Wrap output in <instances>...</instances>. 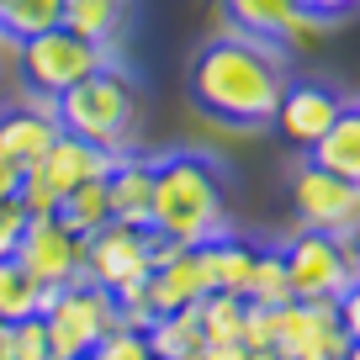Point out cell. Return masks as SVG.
<instances>
[{"label":"cell","mask_w":360,"mask_h":360,"mask_svg":"<svg viewBox=\"0 0 360 360\" xmlns=\"http://www.w3.org/2000/svg\"><path fill=\"white\" fill-rule=\"evenodd\" d=\"M53 360H90V355H53Z\"/></svg>","instance_id":"38"},{"label":"cell","mask_w":360,"mask_h":360,"mask_svg":"<svg viewBox=\"0 0 360 360\" xmlns=\"http://www.w3.org/2000/svg\"><path fill=\"white\" fill-rule=\"evenodd\" d=\"M16 259H22L43 286H69V281H79V233L64 228L58 212L27 217L22 238H16Z\"/></svg>","instance_id":"10"},{"label":"cell","mask_w":360,"mask_h":360,"mask_svg":"<svg viewBox=\"0 0 360 360\" xmlns=\"http://www.w3.org/2000/svg\"><path fill=\"white\" fill-rule=\"evenodd\" d=\"M349 334L339 328V313L328 297H292L276 307V349L286 360H339Z\"/></svg>","instance_id":"7"},{"label":"cell","mask_w":360,"mask_h":360,"mask_svg":"<svg viewBox=\"0 0 360 360\" xmlns=\"http://www.w3.org/2000/svg\"><path fill=\"white\" fill-rule=\"evenodd\" d=\"M286 276H292V297H328L334 302L349 281H360V265L345 255L334 233H318V228H297L281 244Z\"/></svg>","instance_id":"6"},{"label":"cell","mask_w":360,"mask_h":360,"mask_svg":"<svg viewBox=\"0 0 360 360\" xmlns=\"http://www.w3.org/2000/svg\"><path fill=\"white\" fill-rule=\"evenodd\" d=\"M292 6H297V16H307V22H318V27L345 22V16L360 11V0H292Z\"/></svg>","instance_id":"29"},{"label":"cell","mask_w":360,"mask_h":360,"mask_svg":"<svg viewBox=\"0 0 360 360\" xmlns=\"http://www.w3.org/2000/svg\"><path fill=\"white\" fill-rule=\"evenodd\" d=\"M191 255H196V270H202L207 292H238L244 297V281H249V270H255V244H244V238H233L223 228L207 244H196Z\"/></svg>","instance_id":"14"},{"label":"cell","mask_w":360,"mask_h":360,"mask_svg":"<svg viewBox=\"0 0 360 360\" xmlns=\"http://www.w3.org/2000/svg\"><path fill=\"white\" fill-rule=\"evenodd\" d=\"M249 360H286V355H281V349H255Z\"/></svg>","instance_id":"36"},{"label":"cell","mask_w":360,"mask_h":360,"mask_svg":"<svg viewBox=\"0 0 360 360\" xmlns=\"http://www.w3.org/2000/svg\"><path fill=\"white\" fill-rule=\"evenodd\" d=\"M43 323H48V349L53 355H90L96 339L117 328V302L96 281H69L43 307Z\"/></svg>","instance_id":"5"},{"label":"cell","mask_w":360,"mask_h":360,"mask_svg":"<svg viewBox=\"0 0 360 360\" xmlns=\"http://www.w3.org/2000/svg\"><path fill=\"white\" fill-rule=\"evenodd\" d=\"M154 360H186L196 345H202V323H196V302L191 307H175V313H159L154 323L143 328Z\"/></svg>","instance_id":"21"},{"label":"cell","mask_w":360,"mask_h":360,"mask_svg":"<svg viewBox=\"0 0 360 360\" xmlns=\"http://www.w3.org/2000/svg\"><path fill=\"white\" fill-rule=\"evenodd\" d=\"M339 244H345V255H349V259L360 265V223L349 228V233H339Z\"/></svg>","instance_id":"35"},{"label":"cell","mask_w":360,"mask_h":360,"mask_svg":"<svg viewBox=\"0 0 360 360\" xmlns=\"http://www.w3.org/2000/svg\"><path fill=\"white\" fill-rule=\"evenodd\" d=\"M112 302H117V323H122V328H148V323H154V302H148V276L117 281V286H112Z\"/></svg>","instance_id":"26"},{"label":"cell","mask_w":360,"mask_h":360,"mask_svg":"<svg viewBox=\"0 0 360 360\" xmlns=\"http://www.w3.org/2000/svg\"><path fill=\"white\" fill-rule=\"evenodd\" d=\"M292 212L297 228H318V233H349L360 223V186L345 175H328L307 159L292 180Z\"/></svg>","instance_id":"8"},{"label":"cell","mask_w":360,"mask_h":360,"mask_svg":"<svg viewBox=\"0 0 360 360\" xmlns=\"http://www.w3.org/2000/svg\"><path fill=\"white\" fill-rule=\"evenodd\" d=\"M16 186H22V165H11L0 154V196H16Z\"/></svg>","instance_id":"33"},{"label":"cell","mask_w":360,"mask_h":360,"mask_svg":"<svg viewBox=\"0 0 360 360\" xmlns=\"http://www.w3.org/2000/svg\"><path fill=\"white\" fill-rule=\"evenodd\" d=\"M106 207H112V223H133L148 228L154 217V159H138V154H112V169H106Z\"/></svg>","instance_id":"13"},{"label":"cell","mask_w":360,"mask_h":360,"mask_svg":"<svg viewBox=\"0 0 360 360\" xmlns=\"http://www.w3.org/2000/svg\"><path fill=\"white\" fill-rule=\"evenodd\" d=\"M281 90H286V53L270 37L228 32V37H212L191 58V101L228 127L270 122Z\"/></svg>","instance_id":"1"},{"label":"cell","mask_w":360,"mask_h":360,"mask_svg":"<svg viewBox=\"0 0 360 360\" xmlns=\"http://www.w3.org/2000/svg\"><path fill=\"white\" fill-rule=\"evenodd\" d=\"M207 286H202V270H196V255L180 249L175 259H159L148 270V302H154V318L159 313H175V307H191L202 302Z\"/></svg>","instance_id":"15"},{"label":"cell","mask_w":360,"mask_h":360,"mask_svg":"<svg viewBox=\"0 0 360 360\" xmlns=\"http://www.w3.org/2000/svg\"><path fill=\"white\" fill-rule=\"evenodd\" d=\"M207 360H249V345L244 339H223V345H202Z\"/></svg>","instance_id":"32"},{"label":"cell","mask_w":360,"mask_h":360,"mask_svg":"<svg viewBox=\"0 0 360 360\" xmlns=\"http://www.w3.org/2000/svg\"><path fill=\"white\" fill-rule=\"evenodd\" d=\"M244 302H259V307L292 302V276H286L281 249H255V270H249V281H244Z\"/></svg>","instance_id":"23"},{"label":"cell","mask_w":360,"mask_h":360,"mask_svg":"<svg viewBox=\"0 0 360 360\" xmlns=\"http://www.w3.org/2000/svg\"><path fill=\"white\" fill-rule=\"evenodd\" d=\"M122 22H127V0H64V11H58V27L101 48H112Z\"/></svg>","instance_id":"20"},{"label":"cell","mask_w":360,"mask_h":360,"mask_svg":"<svg viewBox=\"0 0 360 360\" xmlns=\"http://www.w3.org/2000/svg\"><path fill=\"white\" fill-rule=\"evenodd\" d=\"M339 96L328 85H313V79H286V90H281V101H276V112H270V122H276V133L286 138V143H297V148H313L318 138H323V127L339 117Z\"/></svg>","instance_id":"11"},{"label":"cell","mask_w":360,"mask_h":360,"mask_svg":"<svg viewBox=\"0 0 360 360\" xmlns=\"http://www.w3.org/2000/svg\"><path fill=\"white\" fill-rule=\"evenodd\" d=\"M58 217H64V228H75L79 238L96 233V228L112 223V207H106V180L90 175L79 180V186H69L64 196H58Z\"/></svg>","instance_id":"22"},{"label":"cell","mask_w":360,"mask_h":360,"mask_svg":"<svg viewBox=\"0 0 360 360\" xmlns=\"http://www.w3.org/2000/svg\"><path fill=\"white\" fill-rule=\"evenodd\" d=\"M133 276H148V228L106 223L79 238V281L112 292L117 281H133Z\"/></svg>","instance_id":"9"},{"label":"cell","mask_w":360,"mask_h":360,"mask_svg":"<svg viewBox=\"0 0 360 360\" xmlns=\"http://www.w3.org/2000/svg\"><path fill=\"white\" fill-rule=\"evenodd\" d=\"M64 0H0V27L11 37H32L43 27H58Z\"/></svg>","instance_id":"25"},{"label":"cell","mask_w":360,"mask_h":360,"mask_svg":"<svg viewBox=\"0 0 360 360\" xmlns=\"http://www.w3.org/2000/svg\"><path fill=\"white\" fill-rule=\"evenodd\" d=\"M334 313H339V328L349 339H360V281H349L345 292L334 297Z\"/></svg>","instance_id":"31"},{"label":"cell","mask_w":360,"mask_h":360,"mask_svg":"<svg viewBox=\"0 0 360 360\" xmlns=\"http://www.w3.org/2000/svg\"><path fill=\"white\" fill-rule=\"evenodd\" d=\"M0 345H6V323H0Z\"/></svg>","instance_id":"40"},{"label":"cell","mask_w":360,"mask_h":360,"mask_svg":"<svg viewBox=\"0 0 360 360\" xmlns=\"http://www.w3.org/2000/svg\"><path fill=\"white\" fill-rule=\"evenodd\" d=\"M0 360H16V355H11V349H6V345H0Z\"/></svg>","instance_id":"39"},{"label":"cell","mask_w":360,"mask_h":360,"mask_svg":"<svg viewBox=\"0 0 360 360\" xmlns=\"http://www.w3.org/2000/svg\"><path fill=\"white\" fill-rule=\"evenodd\" d=\"M244 297L238 292H207L196 302V323H202V345H223V339L244 334Z\"/></svg>","instance_id":"24"},{"label":"cell","mask_w":360,"mask_h":360,"mask_svg":"<svg viewBox=\"0 0 360 360\" xmlns=\"http://www.w3.org/2000/svg\"><path fill=\"white\" fill-rule=\"evenodd\" d=\"M58 286H43L32 270L16 255H0V323H16V318H32L53 302Z\"/></svg>","instance_id":"19"},{"label":"cell","mask_w":360,"mask_h":360,"mask_svg":"<svg viewBox=\"0 0 360 360\" xmlns=\"http://www.w3.org/2000/svg\"><path fill=\"white\" fill-rule=\"evenodd\" d=\"M16 43H22V37H11L6 27H0V69H11V64H16Z\"/></svg>","instance_id":"34"},{"label":"cell","mask_w":360,"mask_h":360,"mask_svg":"<svg viewBox=\"0 0 360 360\" xmlns=\"http://www.w3.org/2000/svg\"><path fill=\"white\" fill-rule=\"evenodd\" d=\"M58 138V122L53 117H43L37 106H16V112L0 117V154L11 159V165H32V159H43V148Z\"/></svg>","instance_id":"17"},{"label":"cell","mask_w":360,"mask_h":360,"mask_svg":"<svg viewBox=\"0 0 360 360\" xmlns=\"http://www.w3.org/2000/svg\"><path fill=\"white\" fill-rule=\"evenodd\" d=\"M6 349H11L16 360H53V349H48V323H43V313L6 323Z\"/></svg>","instance_id":"27"},{"label":"cell","mask_w":360,"mask_h":360,"mask_svg":"<svg viewBox=\"0 0 360 360\" xmlns=\"http://www.w3.org/2000/svg\"><path fill=\"white\" fill-rule=\"evenodd\" d=\"M339 360H360V339H349V345H345V355H339Z\"/></svg>","instance_id":"37"},{"label":"cell","mask_w":360,"mask_h":360,"mask_svg":"<svg viewBox=\"0 0 360 360\" xmlns=\"http://www.w3.org/2000/svg\"><path fill=\"white\" fill-rule=\"evenodd\" d=\"M27 169H32V175L43 180L48 191H58V196H64L69 186H79V180L106 175V169H112V148L85 143V138H75V133H64V127H58V138L43 148V159H32Z\"/></svg>","instance_id":"12"},{"label":"cell","mask_w":360,"mask_h":360,"mask_svg":"<svg viewBox=\"0 0 360 360\" xmlns=\"http://www.w3.org/2000/svg\"><path fill=\"white\" fill-rule=\"evenodd\" d=\"M90 360H154V349H148V334H143V328H122V323H117L112 334L96 339Z\"/></svg>","instance_id":"28"},{"label":"cell","mask_w":360,"mask_h":360,"mask_svg":"<svg viewBox=\"0 0 360 360\" xmlns=\"http://www.w3.org/2000/svg\"><path fill=\"white\" fill-rule=\"evenodd\" d=\"M148 228L186 249L223 233L228 228L223 169L207 154H191V148H175V154L154 159V217H148Z\"/></svg>","instance_id":"2"},{"label":"cell","mask_w":360,"mask_h":360,"mask_svg":"<svg viewBox=\"0 0 360 360\" xmlns=\"http://www.w3.org/2000/svg\"><path fill=\"white\" fill-rule=\"evenodd\" d=\"M307 159H313L318 169H328V175H345V180L360 186V106H339V117L323 127V138L307 148Z\"/></svg>","instance_id":"16"},{"label":"cell","mask_w":360,"mask_h":360,"mask_svg":"<svg viewBox=\"0 0 360 360\" xmlns=\"http://www.w3.org/2000/svg\"><path fill=\"white\" fill-rule=\"evenodd\" d=\"M53 117H58L64 133L85 138V143H101V148L117 154L127 143V127H133V79L112 64L90 69L85 79H75L69 90L53 96Z\"/></svg>","instance_id":"3"},{"label":"cell","mask_w":360,"mask_h":360,"mask_svg":"<svg viewBox=\"0 0 360 360\" xmlns=\"http://www.w3.org/2000/svg\"><path fill=\"white\" fill-rule=\"evenodd\" d=\"M22 228H27V207L16 196H0V255H16Z\"/></svg>","instance_id":"30"},{"label":"cell","mask_w":360,"mask_h":360,"mask_svg":"<svg viewBox=\"0 0 360 360\" xmlns=\"http://www.w3.org/2000/svg\"><path fill=\"white\" fill-rule=\"evenodd\" d=\"M101 64H112L106 48L75 37L69 27H43V32L16 43V75L37 96H58V90H69L75 79H85L90 69H101Z\"/></svg>","instance_id":"4"},{"label":"cell","mask_w":360,"mask_h":360,"mask_svg":"<svg viewBox=\"0 0 360 360\" xmlns=\"http://www.w3.org/2000/svg\"><path fill=\"white\" fill-rule=\"evenodd\" d=\"M233 32H249V37H270V43H292L297 32V6L292 0H223Z\"/></svg>","instance_id":"18"}]
</instances>
